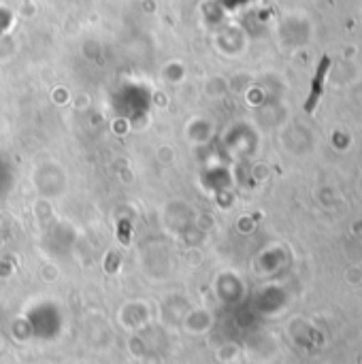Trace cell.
Instances as JSON below:
<instances>
[{
  "instance_id": "cell-1",
  "label": "cell",
  "mask_w": 362,
  "mask_h": 364,
  "mask_svg": "<svg viewBox=\"0 0 362 364\" xmlns=\"http://www.w3.org/2000/svg\"><path fill=\"white\" fill-rule=\"evenodd\" d=\"M329 68H331V58H329V55H324V58L320 60V64H318V70H316L314 81H312V92H309V98H307V102H305V109H307L309 113L316 109V105H318V100H320V96H322L324 79H326Z\"/></svg>"
}]
</instances>
